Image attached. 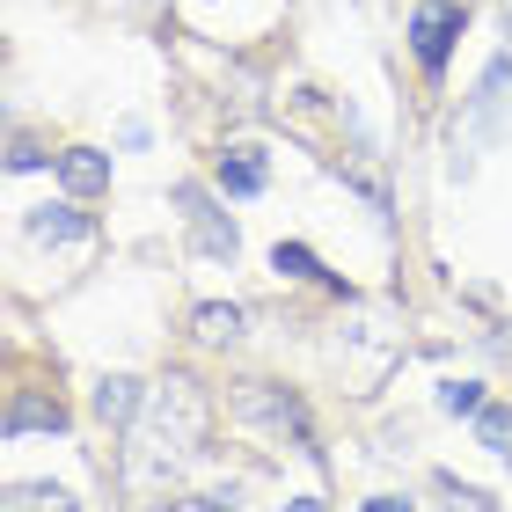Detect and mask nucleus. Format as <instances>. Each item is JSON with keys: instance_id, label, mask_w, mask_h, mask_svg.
Here are the masks:
<instances>
[{"instance_id": "20e7f679", "label": "nucleus", "mask_w": 512, "mask_h": 512, "mask_svg": "<svg viewBox=\"0 0 512 512\" xmlns=\"http://www.w3.org/2000/svg\"><path fill=\"white\" fill-rule=\"evenodd\" d=\"M139 410H147V388H139L132 374H103L96 381V417H103L110 432H132Z\"/></svg>"}, {"instance_id": "7ed1b4c3", "label": "nucleus", "mask_w": 512, "mask_h": 512, "mask_svg": "<svg viewBox=\"0 0 512 512\" xmlns=\"http://www.w3.org/2000/svg\"><path fill=\"white\" fill-rule=\"evenodd\" d=\"M176 213L191 220V235H198L205 256H235V249H242V242H235V220H220L213 198H205L198 183H176Z\"/></svg>"}, {"instance_id": "9d476101", "label": "nucleus", "mask_w": 512, "mask_h": 512, "mask_svg": "<svg viewBox=\"0 0 512 512\" xmlns=\"http://www.w3.org/2000/svg\"><path fill=\"white\" fill-rule=\"evenodd\" d=\"M8 512H74V491H59V483H8Z\"/></svg>"}, {"instance_id": "f03ea898", "label": "nucleus", "mask_w": 512, "mask_h": 512, "mask_svg": "<svg viewBox=\"0 0 512 512\" xmlns=\"http://www.w3.org/2000/svg\"><path fill=\"white\" fill-rule=\"evenodd\" d=\"M454 37H461V0H417V22H410V52L425 74H439L454 52Z\"/></svg>"}, {"instance_id": "dca6fc26", "label": "nucleus", "mask_w": 512, "mask_h": 512, "mask_svg": "<svg viewBox=\"0 0 512 512\" xmlns=\"http://www.w3.org/2000/svg\"><path fill=\"white\" fill-rule=\"evenodd\" d=\"M366 512H410V498H366Z\"/></svg>"}, {"instance_id": "a211bd4d", "label": "nucleus", "mask_w": 512, "mask_h": 512, "mask_svg": "<svg viewBox=\"0 0 512 512\" xmlns=\"http://www.w3.org/2000/svg\"><path fill=\"white\" fill-rule=\"evenodd\" d=\"M286 512H322V498H293V505H286Z\"/></svg>"}, {"instance_id": "39448f33", "label": "nucleus", "mask_w": 512, "mask_h": 512, "mask_svg": "<svg viewBox=\"0 0 512 512\" xmlns=\"http://www.w3.org/2000/svg\"><path fill=\"white\" fill-rule=\"evenodd\" d=\"M59 183H66L74 198L110 191V154H96V147H66V154H59Z\"/></svg>"}, {"instance_id": "f8f14e48", "label": "nucleus", "mask_w": 512, "mask_h": 512, "mask_svg": "<svg viewBox=\"0 0 512 512\" xmlns=\"http://www.w3.org/2000/svg\"><path fill=\"white\" fill-rule=\"evenodd\" d=\"M476 439H483L491 454H505V461H512V410L483 403V410H476Z\"/></svg>"}, {"instance_id": "423d86ee", "label": "nucleus", "mask_w": 512, "mask_h": 512, "mask_svg": "<svg viewBox=\"0 0 512 512\" xmlns=\"http://www.w3.org/2000/svg\"><path fill=\"white\" fill-rule=\"evenodd\" d=\"M264 183H271V169H264V154H256V147H227L220 154V191L227 198H256Z\"/></svg>"}, {"instance_id": "6ab92c4d", "label": "nucleus", "mask_w": 512, "mask_h": 512, "mask_svg": "<svg viewBox=\"0 0 512 512\" xmlns=\"http://www.w3.org/2000/svg\"><path fill=\"white\" fill-rule=\"evenodd\" d=\"M139 8H147V15H154V8H161V0H139Z\"/></svg>"}, {"instance_id": "6e6552de", "label": "nucleus", "mask_w": 512, "mask_h": 512, "mask_svg": "<svg viewBox=\"0 0 512 512\" xmlns=\"http://www.w3.org/2000/svg\"><path fill=\"white\" fill-rule=\"evenodd\" d=\"M22 432H66V410L37 403V395H15L8 403V439H22Z\"/></svg>"}, {"instance_id": "f3484780", "label": "nucleus", "mask_w": 512, "mask_h": 512, "mask_svg": "<svg viewBox=\"0 0 512 512\" xmlns=\"http://www.w3.org/2000/svg\"><path fill=\"white\" fill-rule=\"evenodd\" d=\"M169 512H220V498H183V505H169Z\"/></svg>"}, {"instance_id": "ddd939ff", "label": "nucleus", "mask_w": 512, "mask_h": 512, "mask_svg": "<svg viewBox=\"0 0 512 512\" xmlns=\"http://www.w3.org/2000/svg\"><path fill=\"white\" fill-rule=\"evenodd\" d=\"M439 410L476 417V410H483V381H447V388H439Z\"/></svg>"}, {"instance_id": "4468645a", "label": "nucleus", "mask_w": 512, "mask_h": 512, "mask_svg": "<svg viewBox=\"0 0 512 512\" xmlns=\"http://www.w3.org/2000/svg\"><path fill=\"white\" fill-rule=\"evenodd\" d=\"M505 88H512V52H505V59H491V74H483V96H476L483 118H491V110L505 103Z\"/></svg>"}, {"instance_id": "0eeeda50", "label": "nucleus", "mask_w": 512, "mask_h": 512, "mask_svg": "<svg viewBox=\"0 0 512 512\" xmlns=\"http://www.w3.org/2000/svg\"><path fill=\"white\" fill-rule=\"evenodd\" d=\"M30 235H37V242H88V235H96V220L74 213V205H37V213H30Z\"/></svg>"}, {"instance_id": "f257e3e1", "label": "nucleus", "mask_w": 512, "mask_h": 512, "mask_svg": "<svg viewBox=\"0 0 512 512\" xmlns=\"http://www.w3.org/2000/svg\"><path fill=\"white\" fill-rule=\"evenodd\" d=\"M205 417H213V403H205V388L191 374H169V381L147 388V425H132V447H125V483L132 491H154L161 476H176L183 461L198 454Z\"/></svg>"}, {"instance_id": "aec40b11", "label": "nucleus", "mask_w": 512, "mask_h": 512, "mask_svg": "<svg viewBox=\"0 0 512 512\" xmlns=\"http://www.w3.org/2000/svg\"><path fill=\"white\" fill-rule=\"evenodd\" d=\"M505 22H512V0H505Z\"/></svg>"}, {"instance_id": "2eb2a0df", "label": "nucleus", "mask_w": 512, "mask_h": 512, "mask_svg": "<svg viewBox=\"0 0 512 512\" xmlns=\"http://www.w3.org/2000/svg\"><path fill=\"white\" fill-rule=\"evenodd\" d=\"M439 498H447V512H498L483 491H469V483H454V476H439Z\"/></svg>"}, {"instance_id": "1a4fd4ad", "label": "nucleus", "mask_w": 512, "mask_h": 512, "mask_svg": "<svg viewBox=\"0 0 512 512\" xmlns=\"http://www.w3.org/2000/svg\"><path fill=\"white\" fill-rule=\"evenodd\" d=\"M191 330H198V344H235L242 337V308H235V300H227V308H220V300H205V308L191 315Z\"/></svg>"}, {"instance_id": "9b49d317", "label": "nucleus", "mask_w": 512, "mask_h": 512, "mask_svg": "<svg viewBox=\"0 0 512 512\" xmlns=\"http://www.w3.org/2000/svg\"><path fill=\"white\" fill-rule=\"evenodd\" d=\"M271 271H278V278H330L308 242H278V249H271Z\"/></svg>"}]
</instances>
